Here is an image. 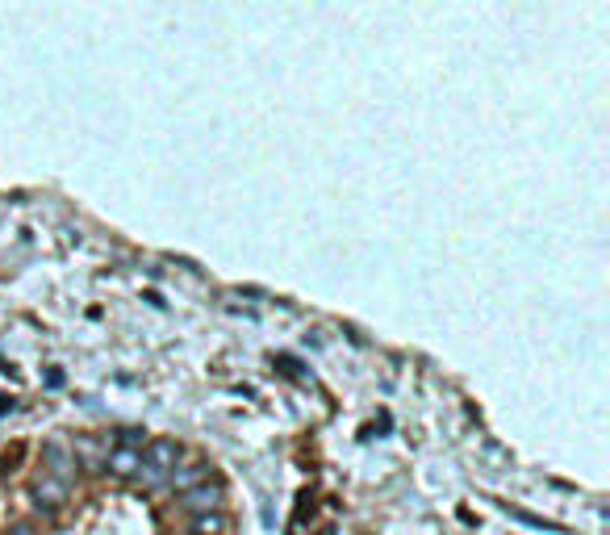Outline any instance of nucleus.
I'll return each mask as SVG.
<instances>
[{
    "mask_svg": "<svg viewBox=\"0 0 610 535\" xmlns=\"http://www.w3.org/2000/svg\"><path fill=\"white\" fill-rule=\"evenodd\" d=\"M180 506L189 510V515H214V510L222 506V485L214 477H205L201 485H193V490L180 494Z\"/></svg>",
    "mask_w": 610,
    "mask_h": 535,
    "instance_id": "2",
    "label": "nucleus"
},
{
    "mask_svg": "<svg viewBox=\"0 0 610 535\" xmlns=\"http://www.w3.org/2000/svg\"><path fill=\"white\" fill-rule=\"evenodd\" d=\"M5 535H38V531H34V527H30V523H13V527H9V531H5Z\"/></svg>",
    "mask_w": 610,
    "mask_h": 535,
    "instance_id": "8",
    "label": "nucleus"
},
{
    "mask_svg": "<svg viewBox=\"0 0 610 535\" xmlns=\"http://www.w3.org/2000/svg\"><path fill=\"white\" fill-rule=\"evenodd\" d=\"M138 456H143V448H138L134 439H122V444L109 452V473L113 477H134L138 473Z\"/></svg>",
    "mask_w": 610,
    "mask_h": 535,
    "instance_id": "5",
    "label": "nucleus"
},
{
    "mask_svg": "<svg viewBox=\"0 0 610 535\" xmlns=\"http://www.w3.org/2000/svg\"><path fill=\"white\" fill-rule=\"evenodd\" d=\"M197 531H201V535H209V531L218 535V531H222V519H218V515H197Z\"/></svg>",
    "mask_w": 610,
    "mask_h": 535,
    "instance_id": "7",
    "label": "nucleus"
},
{
    "mask_svg": "<svg viewBox=\"0 0 610 535\" xmlns=\"http://www.w3.org/2000/svg\"><path fill=\"white\" fill-rule=\"evenodd\" d=\"M42 473H51L59 481H72L76 477V456L72 448L63 444V439H51V444H42Z\"/></svg>",
    "mask_w": 610,
    "mask_h": 535,
    "instance_id": "3",
    "label": "nucleus"
},
{
    "mask_svg": "<svg viewBox=\"0 0 610 535\" xmlns=\"http://www.w3.org/2000/svg\"><path fill=\"white\" fill-rule=\"evenodd\" d=\"M67 490H72V481H59V477H51V473H38L34 485H30V494H34V502H38L42 510H59V506L67 502Z\"/></svg>",
    "mask_w": 610,
    "mask_h": 535,
    "instance_id": "4",
    "label": "nucleus"
},
{
    "mask_svg": "<svg viewBox=\"0 0 610 535\" xmlns=\"http://www.w3.org/2000/svg\"><path fill=\"white\" fill-rule=\"evenodd\" d=\"M205 477H209V464H184V469L172 473L168 485H176V494H184V490H193V485H201Z\"/></svg>",
    "mask_w": 610,
    "mask_h": 535,
    "instance_id": "6",
    "label": "nucleus"
},
{
    "mask_svg": "<svg viewBox=\"0 0 610 535\" xmlns=\"http://www.w3.org/2000/svg\"><path fill=\"white\" fill-rule=\"evenodd\" d=\"M180 469V444L176 439H151V444L143 448V456H138V473L134 477H143V485H168L172 473Z\"/></svg>",
    "mask_w": 610,
    "mask_h": 535,
    "instance_id": "1",
    "label": "nucleus"
}]
</instances>
